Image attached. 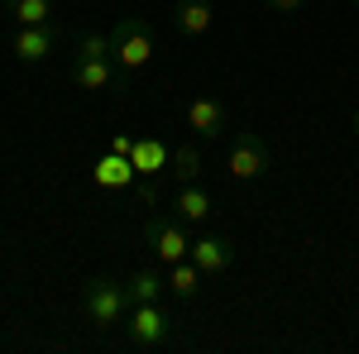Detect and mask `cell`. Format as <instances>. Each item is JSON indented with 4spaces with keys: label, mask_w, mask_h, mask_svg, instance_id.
<instances>
[{
    "label": "cell",
    "mask_w": 359,
    "mask_h": 354,
    "mask_svg": "<svg viewBox=\"0 0 359 354\" xmlns=\"http://www.w3.org/2000/svg\"><path fill=\"white\" fill-rule=\"evenodd\" d=\"M82 311L96 330H115L130 316V292H125V282H115V278H91L82 287Z\"/></svg>",
    "instance_id": "7a4b0ae2"
},
{
    "label": "cell",
    "mask_w": 359,
    "mask_h": 354,
    "mask_svg": "<svg viewBox=\"0 0 359 354\" xmlns=\"http://www.w3.org/2000/svg\"><path fill=\"white\" fill-rule=\"evenodd\" d=\"M201 168H206V154H201L196 144L172 149V158H168V172H172L177 182H196V177H201Z\"/></svg>",
    "instance_id": "9a60e30c"
},
{
    "label": "cell",
    "mask_w": 359,
    "mask_h": 354,
    "mask_svg": "<svg viewBox=\"0 0 359 354\" xmlns=\"http://www.w3.org/2000/svg\"><path fill=\"white\" fill-rule=\"evenodd\" d=\"M168 335H172V321H168L163 301H135L130 306V345L135 350H158Z\"/></svg>",
    "instance_id": "8992f818"
},
{
    "label": "cell",
    "mask_w": 359,
    "mask_h": 354,
    "mask_svg": "<svg viewBox=\"0 0 359 354\" xmlns=\"http://www.w3.org/2000/svg\"><path fill=\"white\" fill-rule=\"evenodd\" d=\"M273 168V154H269V144L254 135V130H240V135L230 139V154H225V172L235 177V182H259L264 172Z\"/></svg>",
    "instance_id": "3957f363"
},
{
    "label": "cell",
    "mask_w": 359,
    "mask_h": 354,
    "mask_svg": "<svg viewBox=\"0 0 359 354\" xmlns=\"http://www.w3.org/2000/svg\"><path fill=\"white\" fill-rule=\"evenodd\" d=\"M111 57L115 67L130 77V72H144L149 62H154V29L144 15H125V20H115L111 29Z\"/></svg>",
    "instance_id": "6da1fadb"
},
{
    "label": "cell",
    "mask_w": 359,
    "mask_h": 354,
    "mask_svg": "<svg viewBox=\"0 0 359 354\" xmlns=\"http://www.w3.org/2000/svg\"><path fill=\"white\" fill-rule=\"evenodd\" d=\"M130 168L135 163H125V154H111L106 163L96 168V182H101V187H120V182H130Z\"/></svg>",
    "instance_id": "e0dca14e"
},
{
    "label": "cell",
    "mask_w": 359,
    "mask_h": 354,
    "mask_svg": "<svg viewBox=\"0 0 359 354\" xmlns=\"http://www.w3.org/2000/svg\"><path fill=\"white\" fill-rule=\"evenodd\" d=\"M5 15H15V25H53V0H5Z\"/></svg>",
    "instance_id": "5bb4252c"
},
{
    "label": "cell",
    "mask_w": 359,
    "mask_h": 354,
    "mask_svg": "<svg viewBox=\"0 0 359 354\" xmlns=\"http://www.w3.org/2000/svg\"><path fill=\"white\" fill-rule=\"evenodd\" d=\"M172 25L187 39H206V29L216 25V5L211 0H177L172 5Z\"/></svg>",
    "instance_id": "30bf717a"
},
{
    "label": "cell",
    "mask_w": 359,
    "mask_h": 354,
    "mask_svg": "<svg viewBox=\"0 0 359 354\" xmlns=\"http://www.w3.org/2000/svg\"><path fill=\"white\" fill-rule=\"evenodd\" d=\"M0 15H5V5H0Z\"/></svg>",
    "instance_id": "7402d4cb"
},
{
    "label": "cell",
    "mask_w": 359,
    "mask_h": 354,
    "mask_svg": "<svg viewBox=\"0 0 359 354\" xmlns=\"http://www.w3.org/2000/svg\"><path fill=\"white\" fill-rule=\"evenodd\" d=\"M115 77H120L115 57H72V82L82 91H106L115 86Z\"/></svg>",
    "instance_id": "8fae6325"
},
{
    "label": "cell",
    "mask_w": 359,
    "mask_h": 354,
    "mask_svg": "<svg viewBox=\"0 0 359 354\" xmlns=\"http://www.w3.org/2000/svg\"><path fill=\"white\" fill-rule=\"evenodd\" d=\"M201 268H196L192 259H177V264H168V292L177 301H196V292H201Z\"/></svg>",
    "instance_id": "4fadbf2b"
},
{
    "label": "cell",
    "mask_w": 359,
    "mask_h": 354,
    "mask_svg": "<svg viewBox=\"0 0 359 354\" xmlns=\"http://www.w3.org/2000/svg\"><path fill=\"white\" fill-rule=\"evenodd\" d=\"M182 120H187V130H192L196 144H216V139H225V130H230V110L216 101V96H192L187 106H182Z\"/></svg>",
    "instance_id": "5b68a950"
},
{
    "label": "cell",
    "mask_w": 359,
    "mask_h": 354,
    "mask_svg": "<svg viewBox=\"0 0 359 354\" xmlns=\"http://www.w3.org/2000/svg\"><path fill=\"white\" fill-rule=\"evenodd\" d=\"M264 5H269V10H278V15H297L306 0H264Z\"/></svg>",
    "instance_id": "d6986e66"
},
{
    "label": "cell",
    "mask_w": 359,
    "mask_h": 354,
    "mask_svg": "<svg viewBox=\"0 0 359 354\" xmlns=\"http://www.w3.org/2000/svg\"><path fill=\"white\" fill-rule=\"evenodd\" d=\"M350 5H355V10H359V0H350Z\"/></svg>",
    "instance_id": "44dd1931"
},
{
    "label": "cell",
    "mask_w": 359,
    "mask_h": 354,
    "mask_svg": "<svg viewBox=\"0 0 359 354\" xmlns=\"http://www.w3.org/2000/svg\"><path fill=\"white\" fill-rule=\"evenodd\" d=\"M350 125H355V135H359V106H355V115H350Z\"/></svg>",
    "instance_id": "ffe728a7"
},
{
    "label": "cell",
    "mask_w": 359,
    "mask_h": 354,
    "mask_svg": "<svg viewBox=\"0 0 359 354\" xmlns=\"http://www.w3.org/2000/svg\"><path fill=\"white\" fill-rule=\"evenodd\" d=\"M168 158H172V154H168L158 139H135V149H130V163H135L139 172H149V177H154V172H163Z\"/></svg>",
    "instance_id": "2e32d148"
},
{
    "label": "cell",
    "mask_w": 359,
    "mask_h": 354,
    "mask_svg": "<svg viewBox=\"0 0 359 354\" xmlns=\"http://www.w3.org/2000/svg\"><path fill=\"white\" fill-rule=\"evenodd\" d=\"M144 240H149L154 259H158L163 268L192 254V235H187V220H177V216H149V225H144Z\"/></svg>",
    "instance_id": "277c9868"
},
{
    "label": "cell",
    "mask_w": 359,
    "mask_h": 354,
    "mask_svg": "<svg viewBox=\"0 0 359 354\" xmlns=\"http://www.w3.org/2000/svg\"><path fill=\"white\" fill-rule=\"evenodd\" d=\"M187 259L201 268V278H221V273H230V264H235V245H230L225 235H196Z\"/></svg>",
    "instance_id": "52a82bcc"
},
{
    "label": "cell",
    "mask_w": 359,
    "mask_h": 354,
    "mask_svg": "<svg viewBox=\"0 0 359 354\" xmlns=\"http://www.w3.org/2000/svg\"><path fill=\"white\" fill-rule=\"evenodd\" d=\"M172 216L187 220V225H206V220L216 216V201H211V191L196 187V182H177V191H172Z\"/></svg>",
    "instance_id": "ba28073f"
},
{
    "label": "cell",
    "mask_w": 359,
    "mask_h": 354,
    "mask_svg": "<svg viewBox=\"0 0 359 354\" xmlns=\"http://www.w3.org/2000/svg\"><path fill=\"white\" fill-rule=\"evenodd\" d=\"M72 57H111V34H96V29H91V34H82Z\"/></svg>",
    "instance_id": "ac0fdd59"
},
{
    "label": "cell",
    "mask_w": 359,
    "mask_h": 354,
    "mask_svg": "<svg viewBox=\"0 0 359 354\" xmlns=\"http://www.w3.org/2000/svg\"><path fill=\"white\" fill-rule=\"evenodd\" d=\"M53 48H57V25L15 29V57H20V62H43Z\"/></svg>",
    "instance_id": "9c48e42d"
},
{
    "label": "cell",
    "mask_w": 359,
    "mask_h": 354,
    "mask_svg": "<svg viewBox=\"0 0 359 354\" xmlns=\"http://www.w3.org/2000/svg\"><path fill=\"white\" fill-rule=\"evenodd\" d=\"M125 292H130V306H135V301H163V292H168V268H139V273H130Z\"/></svg>",
    "instance_id": "7c38bea8"
}]
</instances>
